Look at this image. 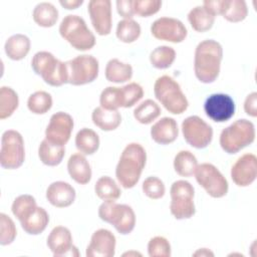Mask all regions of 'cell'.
Segmentation results:
<instances>
[{
	"instance_id": "d6a6232c",
	"label": "cell",
	"mask_w": 257,
	"mask_h": 257,
	"mask_svg": "<svg viewBox=\"0 0 257 257\" xmlns=\"http://www.w3.org/2000/svg\"><path fill=\"white\" fill-rule=\"evenodd\" d=\"M94 191L96 196L103 201H107V200L115 201L120 197V194H121L120 189L118 188L114 180L108 176L100 177L96 181L94 186Z\"/></svg>"
},
{
	"instance_id": "ac0fdd59",
	"label": "cell",
	"mask_w": 257,
	"mask_h": 257,
	"mask_svg": "<svg viewBox=\"0 0 257 257\" xmlns=\"http://www.w3.org/2000/svg\"><path fill=\"white\" fill-rule=\"evenodd\" d=\"M257 176V158L253 154L241 156L231 169V178L239 187L251 185Z\"/></svg>"
},
{
	"instance_id": "ba28073f",
	"label": "cell",
	"mask_w": 257,
	"mask_h": 257,
	"mask_svg": "<svg viewBox=\"0 0 257 257\" xmlns=\"http://www.w3.org/2000/svg\"><path fill=\"white\" fill-rule=\"evenodd\" d=\"M170 194V211L177 220L190 219L195 215V190L191 183L185 180L174 182L171 186Z\"/></svg>"
},
{
	"instance_id": "7dc6e473",
	"label": "cell",
	"mask_w": 257,
	"mask_h": 257,
	"mask_svg": "<svg viewBox=\"0 0 257 257\" xmlns=\"http://www.w3.org/2000/svg\"><path fill=\"white\" fill-rule=\"evenodd\" d=\"M226 0H207L204 1L203 7L214 16L222 14Z\"/></svg>"
},
{
	"instance_id": "cb8c5ba5",
	"label": "cell",
	"mask_w": 257,
	"mask_h": 257,
	"mask_svg": "<svg viewBox=\"0 0 257 257\" xmlns=\"http://www.w3.org/2000/svg\"><path fill=\"white\" fill-rule=\"evenodd\" d=\"M100 106L107 110H117L118 107L126 108V95L124 87L107 86L99 96Z\"/></svg>"
},
{
	"instance_id": "8992f818",
	"label": "cell",
	"mask_w": 257,
	"mask_h": 257,
	"mask_svg": "<svg viewBox=\"0 0 257 257\" xmlns=\"http://www.w3.org/2000/svg\"><path fill=\"white\" fill-rule=\"evenodd\" d=\"M255 140L253 122L241 118L225 127L220 135V146L227 154L233 155L251 145Z\"/></svg>"
},
{
	"instance_id": "60d3db41",
	"label": "cell",
	"mask_w": 257,
	"mask_h": 257,
	"mask_svg": "<svg viewBox=\"0 0 257 257\" xmlns=\"http://www.w3.org/2000/svg\"><path fill=\"white\" fill-rule=\"evenodd\" d=\"M17 234V230L12 219L4 213L0 214V244L5 246L11 244Z\"/></svg>"
},
{
	"instance_id": "e0dca14e",
	"label": "cell",
	"mask_w": 257,
	"mask_h": 257,
	"mask_svg": "<svg viewBox=\"0 0 257 257\" xmlns=\"http://www.w3.org/2000/svg\"><path fill=\"white\" fill-rule=\"evenodd\" d=\"M47 246L55 257L79 256L77 248L72 244L69 229L63 226H56L51 230L47 237Z\"/></svg>"
},
{
	"instance_id": "e575fe53",
	"label": "cell",
	"mask_w": 257,
	"mask_h": 257,
	"mask_svg": "<svg viewBox=\"0 0 257 257\" xmlns=\"http://www.w3.org/2000/svg\"><path fill=\"white\" fill-rule=\"evenodd\" d=\"M176 58V51L173 47L162 45L155 48L150 54L151 64L158 69L169 68Z\"/></svg>"
},
{
	"instance_id": "681fc988",
	"label": "cell",
	"mask_w": 257,
	"mask_h": 257,
	"mask_svg": "<svg viewBox=\"0 0 257 257\" xmlns=\"http://www.w3.org/2000/svg\"><path fill=\"white\" fill-rule=\"evenodd\" d=\"M214 256V253L211 252L209 249L207 248H202V249H199L198 251H196L194 253V256Z\"/></svg>"
},
{
	"instance_id": "ee69618b",
	"label": "cell",
	"mask_w": 257,
	"mask_h": 257,
	"mask_svg": "<svg viewBox=\"0 0 257 257\" xmlns=\"http://www.w3.org/2000/svg\"><path fill=\"white\" fill-rule=\"evenodd\" d=\"M162 6L160 0H134L135 14L140 17H150L156 14Z\"/></svg>"
},
{
	"instance_id": "5bb4252c",
	"label": "cell",
	"mask_w": 257,
	"mask_h": 257,
	"mask_svg": "<svg viewBox=\"0 0 257 257\" xmlns=\"http://www.w3.org/2000/svg\"><path fill=\"white\" fill-rule=\"evenodd\" d=\"M73 118L64 111H58L51 115L45 130V139L49 142L65 146L69 141L73 130Z\"/></svg>"
},
{
	"instance_id": "b9f144b4",
	"label": "cell",
	"mask_w": 257,
	"mask_h": 257,
	"mask_svg": "<svg viewBox=\"0 0 257 257\" xmlns=\"http://www.w3.org/2000/svg\"><path fill=\"white\" fill-rule=\"evenodd\" d=\"M148 254L150 257H170L171 245L165 237L156 236L149 241Z\"/></svg>"
},
{
	"instance_id": "4dcf8cb0",
	"label": "cell",
	"mask_w": 257,
	"mask_h": 257,
	"mask_svg": "<svg viewBox=\"0 0 257 257\" xmlns=\"http://www.w3.org/2000/svg\"><path fill=\"white\" fill-rule=\"evenodd\" d=\"M188 20L195 31L205 32L212 28L215 16L203 6H196L189 12Z\"/></svg>"
},
{
	"instance_id": "d590c367",
	"label": "cell",
	"mask_w": 257,
	"mask_h": 257,
	"mask_svg": "<svg viewBox=\"0 0 257 257\" xmlns=\"http://www.w3.org/2000/svg\"><path fill=\"white\" fill-rule=\"evenodd\" d=\"M19 104L18 95L11 87L0 88V118L4 119L12 115Z\"/></svg>"
},
{
	"instance_id": "f35d334b",
	"label": "cell",
	"mask_w": 257,
	"mask_h": 257,
	"mask_svg": "<svg viewBox=\"0 0 257 257\" xmlns=\"http://www.w3.org/2000/svg\"><path fill=\"white\" fill-rule=\"evenodd\" d=\"M27 106L32 113L44 114L52 106V97L46 91H35L28 97Z\"/></svg>"
},
{
	"instance_id": "ffe728a7",
	"label": "cell",
	"mask_w": 257,
	"mask_h": 257,
	"mask_svg": "<svg viewBox=\"0 0 257 257\" xmlns=\"http://www.w3.org/2000/svg\"><path fill=\"white\" fill-rule=\"evenodd\" d=\"M74 188L62 181L51 183L46 190V199L54 207L65 208L70 206L75 200Z\"/></svg>"
},
{
	"instance_id": "d4e9b609",
	"label": "cell",
	"mask_w": 257,
	"mask_h": 257,
	"mask_svg": "<svg viewBox=\"0 0 257 257\" xmlns=\"http://www.w3.org/2000/svg\"><path fill=\"white\" fill-rule=\"evenodd\" d=\"M65 155L64 146H59L44 139L38 148V157L40 161L49 167L59 165Z\"/></svg>"
},
{
	"instance_id": "7a4b0ae2",
	"label": "cell",
	"mask_w": 257,
	"mask_h": 257,
	"mask_svg": "<svg viewBox=\"0 0 257 257\" xmlns=\"http://www.w3.org/2000/svg\"><path fill=\"white\" fill-rule=\"evenodd\" d=\"M147 153L138 143L128 144L122 151L115 169V177L124 189L134 188L146 166Z\"/></svg>"
},
{
	"instance_id": "484cf974",
	"label": "cell",
	"mask_w": 257,
	"mask_h": 257,
	"mask_svg": "<svg viewBox=\"0 0 257 257\" xmlns=\"http://www.w3.org/2000/svg\"><path fill=\"white\" fill-rule=\"evenodd\" d=\"M5 53L12 60L23 59L30 50V39L24 34H14L5 42Z\"/></svg>"
},
{
	"instance_id": "5b68a950",
	"label": "cell",
	"mask_w": 257,
	"mask_h": 257,
	"mask_svg": "<svg viewBox=\"0 0 257 257\" xmlns=\"http://www.w3.org/2000/svg\"><path fill=\"white\" fill-rule=\"evenodd\" d=\"M59 33L76 50L86 51L95 45L93 33L78 15H66L59 25Z\"/></svg>"
},
{
	"instance_id": "4316f807",
	"label": "cell",
	"mask_w": 257,
	"mask_h": 257,
	"mask_svg": "<svg viewBox=\"0 0 257 257\" xmlns=\"http://www.w3.org/2000/svg\"><path fill=\"white\" fill-rule=\"evenodd\" d=\"M91 118L97 127L105 132L117 128L121 122V115L117 110H107L101 106L93 109Z\"/></svg>"
},
{
	"instance_id": "f1b7e54d",
	"label": "cell",
	"mask_w": 257,
	"mask_h": 257,
	"mask_svg": "<svg viewBox=\"0 0 257 257\" xmlns=\"http://www.w3.org/2000/svg\"><path fill=\"white\" fill-rule=\"evenodd\" d=\"M75 146L82 155H92L99 148V137L94 131L83 127L75 136Z\"/></svg>"
},
{
	"instance_id": "9a60e30c",
	"label": "cell",
	"mask_w": 257,
	"mask_h": 257,
	"mask_svg": "<svg viewBox=\"0 0 257 257\" xmlns=\"http://www.w3.org/2000/svg\"><path fill=\"white\" fill-rule=\"evenodd\" d=\"M204 110L212 120L224 122L234 115L235 103L233 98L228 94L214 93L205 100Z\"/></svg>"
},
{
	"instance_id": "30bf717a",
	"label": "cell",
	"mask_w": 257,
	"mask_h": 257,
	"mask_svg": "<svg viewBox=\"0 0 257 257\" xmlns=\"http://www.w3.org/2000/svg\"><path fill=\"white\" fill-rule=\"evenodd\" d=\"M68 80L72 85H83L96 79L98 75V60L92 55H78L66 61Z\"/></svg>"
},
{
	"instance_id": "603a6c76",
	"label": "cell",
	"mask_w": 257,
	"mask_h": 257,
	"mask_svg": "<svg viewBox=\"0 0 257 257\" xmlns=\"http://www.w3.org/2000/svg\"><path fill=\"white\" fill-rule=\"evenodd\" d=\"M22 229L29 235H38L42 233L49 222L48 213L41 207H36L20 221Z\"/></svg>"
},
{
	"instance_id": "277c9868",
	"label": "cell",
	"mask_w": 257,
	"mask_h": 257,
	"mask_svg": "<svg viewBox=\"0 0 257 257\" xmlns=\"http://www.w3.org/2000/svg\"><path fill=\"white\" fill-rule=\"evenodd\" d=\"M31 67L37 75H40L51 86H61L67 83L68 73L66 62L55 58L48 51L35 53L31 60Z\"/></svg>"
},
{
	"instance_id": "3957f363",
	"label": "cell",
	"mask_w": 257,
	"mask_h": 257,
	"mask_svg": "<svg viewBox=\"0 0 257 257\" xmlns=\"http://www.w3.org/2000/svg\"><path fill=\"white\" fill-rule=\"evenodd\" d=\"M156 98L171 113L181 114L189 105L186 95L183 93L180 84L171 76H160L154 84Z\"/></svg>"
},
{
	"instance_id": "c3c4849f",
	"label": "cell",
	"mask_w": 257,
	"mask_h": 257,
	"mask_svg": "<svg viewBox=\"0 0 257 257\" xmlns=\"http://www.w3.org/2000/svg\"><path fill=\"white\" fill-rule=\"evenodd\" d=\"M59 3L65 9L71 10V9H76L79 6H81L83 3V0H60Z\"/></svg>"
},
{
	"instance_id": "44dd1931",
	"label": "cell",
	"mask_w": 257,
	"mask_h": 257,
	"mask_svg": "<svg viewBox=\"0 0 257 257\" xmlns=\"http://www.w3.org/2000/svg\"><path fill=\"white\" fill-rule=\"evenodd\" d=\"M178 135V123L173 117H162L151 127L152 139L160 145H169L175 142Z\"/></svg>"
},
{
	"instance_id": "7bdbcfd3",
	"label": "cell",
	"mask_w": 257,
	"mask_h": 257,
	"mask_svg": "<svg viewBox=\"0 0 257 257\" xmlns=\"http://www.w3.org/2000/svg\"><path fill=\"white\" fill-rule=\"evenodd\" d=\"M143 192L153 200H158L164 197L166 188L163 181L157 177H149L143 182Z\"/></svg>"
},
{
	"instance_id": "8fae6325",
	"label": "cell",
	"mask_w": 257,
	"mask_h": 257,
	"mask_svg": "<svg viewBox=\"0 0 257 257\" xmlns=\"http://www.w3.org/2000/svg\"><path fill=\"white\" fill-rule=\"evenodd\" d=\"M195 178L198 184L213 198H222L228 193V182L222 173L212 164L204 163L197 167Z\"/></svg>"
},
{
	"instance_id": "f6af8a7d",
	"label": "cell",
	"mask_w": 257,
	"mask_h": 257,
	"mask_svg": "<svg viewBox=\"0 0 257 257\" xmlns=\"http://www.w3.org/2000/svg\"><path fill=\"white\" fill-rule=\"evenodd\" d=\"M117 13L124 19H133L135 15L134 1L133 0H117L116 1Z\"/></svg>"
},
{
	"instance_id": "6da1fadb",
	"label": "cell",
	"mask_w": 257,
	"mask_h": 257,
	"mask_svg": "<svg viewBox=\"0 0 257 257\" xmlns=\"http://www.w3.org/2000/svg\"><path fill=\"white\" fill-rule=\"evenodd\" d=\"M223 58L222 45L213 39L200 42L195 50L194 70L195 75L203 83L214 82L220 72Z\"/></svg>"
},
{
	"instance_id": "d6986e66",
	"label": "cell",
	"mask_w": 257,
	"mask_h": 257,
	"mask_svg": "<svg viewBox=\"0 0 257 257\" xmlns=\"http://www.w3.org/2000/svg\"><path fill=\"white\" fill-rule=\"evenodd\" d=\"M115 237L107 229L96 230L86 248L87 257H112L115 253Z\"/></svg>"
},
{
	"instance_id": "52a82bcc",
	"label": "cell",
	"mask_w": 257,
	"mask_h": 257,
	"mask_svg": "<svg viewBox=\"0 0 257 257\" xmlns=\"http://www.w3.org/2000/svg\"><path fill=\"white\" fill-rule=\"evenodd\" d=\"M99 218L111 224L121 235L130 234L136 225V215L131 206L117 204L114 201H104L98 208Z\"/></svg>"
},
{
	"instance_id": "1f68e13d",
	"label": "cell",
	"mask_w": 257,
	"mask_h": 257,
	"mask_svg": "<svg viewBox=\"0 0 257 257\" xmlns=\"http://www.w3.org/2000/svg\"><path fill=\"white\" fill-rule=\"evenodd\" d=\"M198 167L197 158L190 151L179 152L174 159V169L182 177H191Z\"/></svg>"
},
{
	"instance_id": "7402d4cb",
	"label": "cell",
	"mask_w": 257,
	"mask_h": 257,
	"mask_svg": "<svg viewBox=\"0 0 257 257\" xmlns=\"http://www.w3.org/2000/svg\"><path fill=\"white\" fill-rule=\"evenodd\" d=\"M67 171L77 184L85 185L91 179V168L82 154H73L67 162Z\"/></svg>"
},
{
	"instance_id": "9c48e42d",
	"label": "cell",
	"mask_w": 257,
	"mask_h": 257,
	"mask_svg": "<svg viewBox=\"0 0 257 257\" xmlns=\"http://www.w3.org/2000/svg\"><path fill=\"white\" fill-rule=\"evenodd\" d=\"M25 159L24 141L20 133L8 130L1 138L0 165L7 170H15L22 166Z\"/></svg>"
},
{
	"instance_id": "74e56055",
	"label": "cell",
	"mask_w": 257,
	"mask_h": 257,
	"mask_svg": "<svg viewBox=\"0 0 257 257\" xmlns=\"http://www.w3.org/2000/svg\"><path fill=\"white\" fill-rule=\"evenodd\" d=\"M116 37L124 43L136 41L141 35V26L134 19H123L117 23Z\"/></svg>"
},
{
	"instance_id": "8d00e7d4",
	"label": "cell",
	"mask_w": 257,
	"mask_h": 257,
	"mask_svg": "<svg viewBox=\"0 0 257 257\" xmlns=\"http://www.w3.org/2000/svg\"><path fill=\"white\" fill-rule=\"evenodd\" d=\"M248 14L246 2L243 0H226L222 16L230 22H241Z\"/></svg>"
},
{
	"instance_id": "bcb514c9",
	"label": "cell",
	"mask_w": 257,
	"mask_h": 257,
	"mask_svg": "<svg viewBox=\"0 0 257 257\" xmlns=\"http://www.w3.org/2000/svg\"><path fill=\"white\" fill-rule=\"evenodd\" d=\"M245 112L250 116H257V92H252L247 95L244 102Z\"/></svg>"
},
{
	"instance_id": "83f0119b",
	"label": "cell",
	"mask_w": 257,
	"mask_h": 257,
	"mask_svg": "<svg viewBox=\"0 0 257 257\" xmlns=\"http://www.w3.org/2000/svg\"><path fill=\"white\" fill-rule=\"evenodd\" d=\"M133 76V67L128 63L121 62L116 58L110 59L105 66V78L114 83L130 80Z\"/></svg>"
},
{
	"instance_id": "4fadbf2b",
	"label": "cell",
	"mask_w": 257,
	"mask_h": 257,
	"mask_svg": "<svg viewBox=\"0 0 257 257\" xmlns=\"http://www.w3.org/2000/svg\"><path fill=\"white\" fill-rule=\"evenodd\" d=\"M152 35L159 39L173 43H180L187 37V28L182 21L172 17H161L151 26Z\"/></svg>"
},
{
	"instance_id": "7c38bea8",
	"label": "cell",
	"mask_w": 257,
	"mask_h": 257,
	"mask_svg": "<svg viewBox=\"0 0 257 257\" xmlns=\"http://www.w3.org/2000/svg\"><path fill=\"white\" fill-rule=\"evenodd\" d=\"M182 133L185 141L196 149H204L213 139V128L198 115H191L182 122Z\"/></svg>"
},
{
	"instance_id": "f546056e",
	"label": "cell",
	"mask_w": 257,
	"mask_h": 257,
	"mask_svg": "<svg viewBox=\"0 0 257 257\" xmlns=\"http://www.w3.org/2000/svg\"><path fill=\"white\" fill-rule=\"evenodd\" d=\"M32 17L37 25L45 28L52 27L58 19V10L51 3L41 2L35 6Z\"/></svg>"
},
{
	"instance_id": "836d02e7",
	"label": "cell",
	"mask_w": 257,
	"mask_h": 257,
	"mask_svg": "<svg viewBox=\"0 0 257 257\" xmlns=\"http://www.w3.org/2000/svg\"><path fill=\"white\" fill-rule=\"evenodd\" d=\"M161 112V107L156 101L153 99H146L135 108L134 116L139 122L149 124L159 117Z\"/></svg>"
},
{
	"instance_id": "ab89813d",
	"label": "cell",
	"mask_w": 257,
	"mask_h": 257,
	"mask_svg": "<svg viewBox=\"0 0 257 257\" xmlns=\"http://www.w3.org/2000/svg\"><path fill=\"white\" fill-rule=\"evenodd\" d=\"M37 207L36 201L34 197L31 195H20L18 196L11 207L13 215L20 221L23 219L28 213H30L32 210H34Z\"/></svg>"
},
{
	"instance_id": "2e32d148",
	"label": "cell",
	"mask_w": 257,
	"mask_h": 257,
	"mask_svg": "<svg viewBox=\"0 0 257 257\" xmlns=\"http://www.w3.org/2000/svg\"><path fill=\"white\" fill-rule=\"evenodd\" d=\"M87 11L91 24L98 35H108L111 31V2L109 0H91Z\"/></svg>"
}]
</instances>
